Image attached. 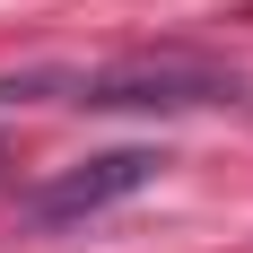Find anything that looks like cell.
Masks as SVG:
<instances>
[{"mask_svg": "<svg viewBox=\"0 0 253 253\" xmlns=\"http://www.w3.org/2000/svg\"><path fill=\"white\" fill-rule=\"evenodd\" d=\"M70 96L105 105V114H192V105H236L245 79L218 61H192V52H149V61H114V70L70 79Z\"/></svg>", "mask_w": 253, "mask_h": 253, "instance_id": "cell-1", "label": "cell"}, {"mask_svg": "<svg viewBox=\"0 0 253 253\" xmlns=\"http://www.w3.org/2000/svg\"><path fill=\"white\" fill-rule=\"evenodd\" d=\"M157 166H166L157 149H105V157H87V166H70V175L35 183V192H26V218H35V227H79V218L131 201L140 183H157Z\"/></svg>", "mask_w": 253, "mask_h": 253, "instance_id": "cell-2", "label": "cell"}]
</instances>
